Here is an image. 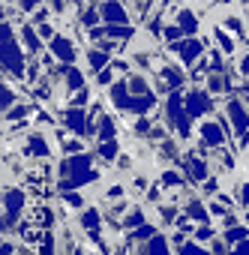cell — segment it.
<instances>
[{
    "label": "cell",
    "instance_id": "14",
    "mask_svg": "<svg viewBox=\"0 0 249 255\" xmlns=\"http://www.w3.org/2000/svg\"><path fill=\"white\" fill-rule=\"evenodd\" d=\"M63 75H66V87H72V90H78V87H84V75H81L78 69H72V66H66V69H63Z\"/></svg>",
    "mask_w": 249,
    "mask_h": 255
},
{
    "label": "cell",
    "instance_id": "6",
    "mask_svg": "<svg viewBox=\"0 0 249 255\" xmlns=\"http://www.w3.org/2000/svg\"><path fill=\"white\" fill-rule=\"evenodd\" d=\"M63 123L69 126L72 132H93V123L87 120V114H84L81 108H72V111H66V114H63Z\"/></svg>",
    "mask_w": 249,
    "mask_h": 255
},
{
    "label": "cell",
    "instance_id": "10",
    "mask_svg": "<svg viewBox=\"0 0 249 255\" xmlns=\"http://www.w3.org/2000/svg\"><path fill=\"white\" fill-rule=\"evenodd\" d=\"M174 24H180L183 36H195V33H198V18H195V12H192V9H177Z\"/></svg>",
    "mask_w": 249,
    "mask_h": 255
},
{
    "label": "cell",
    "instance_id": "16",
    "mask_svg": "<svg viewBox=\"0 0 249 255\" xmlns=\"http://www.w3.org/2000/svg\"><path fill=\"white\" fill-rule=\"evenodd\" d=\"M87 60H90L93 69H105V63H108V51H90Z\"/></svg>",
    "mask_w": 249,
    "mask_h": 255
},
{
    "label": "cell",
    "instance_id": "23",
    "mask_svg": "<svg viewBox=\"0 0 249 255\" xmlns=\"http://www.w3.org/2000/svg\"><path fill=\"white\" fill-rule=\"evenodd\" d=\"M36 30H39V36H45V39H54V36H57V33H54V27H51V24H39V27H36Z\"/></svg>",
    "mask_w": 249,
    "mask_h": 255
},
{
    "label": "cell",
    "instance_id": "29",
    "mask_svg": "<svg viewBox=\"0 0 249 255\" xmlns=\"http://www.w3.org/2000/svg\"><path fill=\"white\" fill-rule=\"evenodd\" d=\"M99 84H111V69H99Z\"/></svg>",
    "mask_w": 249,
    "mask_h": 255
},
{
    "label": "cell",
    "instance_id": "2",
    "mask_svg": "<svg viewBox=\"0 0 249 255\" xmlns=\"http://www.w3.org/2000/svg\"><path fill=\"white\" fill-rule=\"evenodd\" d=\"M60 174H63V189L81 186L84 180L96 177V171L90 168V156H72V159H66L63 168H60Z\"/></svg>",
    "mask_w": 249,
    "mask_h": 255
},
{
    "label": "cell",
    "instance_id": "13",
    "mask_svg": "<svg viewBox=\"0 0 249 255\" xmlns=\"http://www.w3.org/2000/svg\"><path fill=\"white\" fill-rule=\"evenodd\" d=\"M27 153H30V156H45V153H48L45 138H42V135H30V141H27Z\"/></svg>",
    "mask_w": 249,
    "mask_h": 255
},
{
    "label": "cell",
    "instance_id": "31",
    "mask_svg": "<svg viewBox=\"0 0 249 255\" xmlns=\"http://www.w3.org/2000/svg\"><path fill=\"white\" fill-rule=\"evenodd\" d=\"M240 72L249 78V54H243V57H240Z\"/></svg>",
    "mask_w": 249,
    "mask_h": 255
},
{
    "label": "cell",
    "instance_id": "18",
    "mask_svg": "<svg viewBox=\"0 0 249 255\" xmlns=\"http://www.w3.org/2000/svg\"><path fill=\"white\" fill-rule=\"evenodd\" d=\"M186 171H189V174H192L195 180H201V177L207 174V168H204V165H201L198 159H189V162H186Z\"/></svg>",
    "mask_w": 249,
    "mask_h": 255
},
{
    "label": "cell",
    "instance_id": "33",
    "mask_svg": "<svg viewBox=\"0 0 249 255\" xmlns=\"http://www.w3.org/2000/svg\"><path fill=\"white\" fill-rule=\"evenodd\" d=\"M162 180H165V183H180V174H174V171H168V174H165Z\"/></svg>",
    "mask_w": 249,
    "mask_h": 255
},
{
    "label": "cell",
    "instance_id": "9",
    "mask_svg": "<svg viewBox=\"0 0 249 255\" xmlns=\"http://www.w3.org/2000/svg\"><path fill=\"white\" fill-rule=\"evenodd\" d=\"M186 111H189V117H201L204 111H210V99H207V93L192 90V93L186 96Z\"/></svg>",
    "mask_w": 249,
    "mask_h": 255
},
{
    "label": "cell",
    "instance_id": "11",
    "mask_svg": "<svg viewBox=\"0 0 249 255\" xmlns=\"http://www.w3.org/2000/svg\"><path fill=\"white\" fill-rule=\"evenodd\" d=\"M21 39H24V45H27L33 54L42 51V39H39V30H36L33 24H24V27H21Z\"/></svg>",
    "mask_w": 249,
    "mask_h": 255
},
{
    "label": "cell",
    "instance_id": "12",
    "mask_svg": "<svg viewBox=\"0 0 249 255\" xmlns=\"http://www.w3.org/2000/svg\"><path fill=\"white\" fill-rule=\"evenodd\" d=\"M3 201H6V216H18V210H21V192L18 189H6V195H3Z\"/></svg>",
    "mask_w": 249,
    "mask_h": 255
},
{
    "label": "cell",
    "instance_id": "38",
    "mask_svg": "<svg viewBox=\"0 0 249 255\" xmlns=\"http://www.w3.org/2000/svg\"><path fill=\"white\" fill-rule=\"evenodd\" d=\"M246 105H249V93H246Z\"/></svg>",
    "mask_w": 249,
    "mask_h": 255
},
{
    "label": "cell",
    "instance_id": "36",
    "mask_svg": "<svg viewBox=\"0 0 249 255\" xmlns=\"http://www.w3.org/2000/svg\"><path fill=\"white\" fill-rule=\"evenodd\" d=\"M147 234H153V228H138L135 231V237H147Z\"/></svg>",
    "mask_w": 249,
    "mask_h": 255
},
{
    "label": "cell",
    "instance_id": "28",
    "mask_svg": "<svg viewBox=\"0 0 249 255\" xmlns=\"http://www.w3.org/2000/svg\"><path fill=\"white\" fill-rule=\"evenodd\" d=\"M243 237H246L243 228H231V231H228V240H243Z\"/></svg>",
    "mask_w": 249,
    "mask_h": 255
},
{
    "label": "cell",
    "instance_id": "21",
    "mask_svg": "<svg viewBox=\"0 0 249 255\" xmlns=\"http://www.w3.org/2000/svg\"><path fill=\"white\" fill-rule=\"evenodd\" d=\"M150 255H168V249H165V240H162V237H156V240H153Z\"/></svg>",
    "mask_w": 249,
    "mask_h": 255
},
{
    "label": "cell",
    "instance_id": "7",
    "mask_svg": "<svg viewBox=\"0 0 249 255\" xmlns=\"http://www.w3.org/2000/svg\"><path fill=\"white\" fill-rule=\"evenodd\" d=\"M228 117H231V126L237 132H249V114L237 99H228Z\"/></svg>",
    "mask_w": 249,
    "mask_h": 255
},
{
    "label": "cell",
    "instance_id": "17",
    "mask_svg": "<svg viewBox=\"0 0 249 255\" xmlns=\"http://www.w3.org/2000/svg\"><path fill=\"white\" fill-rule=\"evenodd\" d=\"M99 153H102V159H114L117 156V141L114 138H105L102 147H99Z\"/></svg>",
    "mask_w": 249,
    "mask_h": 255
},
{
    "label": "cell",
    "instance_id": "4",
    "mask_svg": "<svg viewBox=\"0 0 249 255\" xmlns=\"http://www.w3.org/2000/svg\"><path fill=\"white\" fill-rule=\"evenodd\" d=\"M225 126H219V123H213V120H204L201 126H198V135H201V141L204 144H210V147H222V141H225Z\"/></svg>",
    "mask_w": 249,
    "mask_h": 255
},
{
    "label": "cell",
    "instance_id": "25",
    "mask_svg": "<svg viewBox=\"0 0 249 255\" xmlns=\"http://www.w3.org/2000/svg\"><path fill=\"white\" fill-rule=\"evenodd\" d=\"M180 255H207L204 249H198V246H192V243H186L183 249H180Z\"/></svg>",
    "mask_w": 249,
    "mask_h": 255
},
{
    "label": "cell",
    "instance_id": "37",
    "mask_svg": "<svg viewBox=\"0 0 249 255\" xmlns=\"http://www.w3.org/2000/svg\"><path fill=\"white\" fill-rule=\"evenodd\" d=\"M243 201L249 204V186H243Z\"/></svg>",
    "mask_w": 249,
    "mask_h": 255
},
{
    "label": "cell",
    "instance_id": "19",
    "mask_svg": "<svg viewBox=\"0 0 249 255\" xmlns=\"http://www.w3.org/2000/svg\"><path fill=\"white\" fill-rule=\"evenodd\" d=\"M222 27H228V30H234V33H240V30H243L237 15H225V18H222Z\"/></svg>",
    "mask_w": 249,
    "mask_h": 255
},
{
    "label": "cell",
    "instance_id": "34",
    "mask_svg": "<svg viewBox=\"0 0 249 255\" xmlns=\"http://www.w3.org/2000/svg\"><path fill=\"white\" fill-rule=\"evenodd\" d=\"M36 3H42V0H21L24 9H36Z\"/></svg>",
    "mask_w": 249,
    "mask_h": 255
},
{
    "label": "cell",
    "instance_id": "24",
    "mask_svg": "<svg viewBox=\"0 0 249 255\" xmlns=\"http://www.w3.org/2000/svg\"><path fill=\"white\" fill-rule=\"evenodd\" d=\"M81 222H84L87 228H96V210H87V213L81 216Z\"/></svg>",
    "mask_w": 249,
    "mask_h": 255
},
{
    "label": "cell",
    "instance_id": "30",
    "mask_svg": "<svg viewBox=\"0 0 249 255\" xmlns=\"http://www.w3.org/2000/svg\"><path fill=\"white\" fill-rule=\"evenodd\" d=\"M141 219H144V213H141V210H132V213H129V225H138Z\"/></svg>",
    "mask_w": 249,
    "mask_h": 255
},
{
    "label": "cell",
    "instance_id": "8",
    "mask_svg": "<svg viewBox=\"0 0 249 255\" xmlns=\"http://www.w3.org/2000/svg\"><path fill=\"white\" fill-rule=\"evenodd\" d=\"M99 12H102V18L108 24H126V9H123L117 0H105V3L99 6Z\"/></svg>",
    "mask_w": 249,
    "mask_h": 255
},
{
    "label": "cell",
    "instance_id": "5",
    "mask_svg": "<svg viewBox=\"0 0 249 255\" xmlns=\"http://www.w3.org/2000/svg\"><path fill=\"white\" fill-rule=\"evenodd\" d=\"M48 48H51V54H54L57 60H63V63H72V60L78 57V54H75V45H72L66 36H60V33L51 39V45H48Z\"/></svg>",
    "mask_w": 249,
    "mask_h": 255
},
{
    "label": "cell",
    "instance_id": "32",
    "mask_svg": "<svg viewBox=\"0 0 249 255\" xmlns=\"http://www.w3.org/2000/svg\"><path fill=\"white\" fill-rule=\"evenodd\" d=\"M234 255H249V240H243V243L234 249Z\"/></svg>",
    "mask_w": 249,
    "mask_h": 255
},
{
    "label": "cell",
    "instance_id": "3",
    "mask_svg": "<svg viewBox=\"0 0 249 255\" xmlns=\"http://www.w3.org/2000/svg\"><path fill=\"white\" fill-rule=\"evenodd\" d=\"M171 51L183 60V63H192V60H198V54L204 51V42L201 39H195V36H180V42H171Z\"/></svg>",
    "mask_w": 249,
    "mask_h": 255
},
{
    "label": "cell",
    "instance_id": "15",
    "mask_svg": "<svg viewBox=\"0 0 249 255\" xmlns=\"http://www.w3.org/2000/svg\"><path fill=\"white\" fill-rule=\"evenodd\" d=\"M216 42H219V48H222L225 54H231V51H234V39H231V36H225V30H222V27H216Z\"/></svg>",
    "mask_w": 249,
    "mask_h": 255
},
{
    "label": "cell",
    "instance_id": "1",
    "mask_svg": "<svg viewBox=\"0 0 249 255\" xmlns=\"http://www.w3.org/2000/svg\"><path fill=\"white\" fill-rule=\"evenodd\" d=\"M0 36H3V75H21L24 72V57H21V48L12 36V27L3 21L0 24Z\"/></svg>",
    "mask_w": 249,
    "mask_h": 255
},
{
    "label": "cell",
    "instance_id": "27",
    "mask_svg": "<svg viewBox=\"0 0 249 255\" xmlns=\"http://www.w3.org/2000/svg\"><path fill=\"white\" fill-rule=\"evenodd\" d=\"M63 147H66V153H78V150H81V141H75V138H72V141H66Z\"/></svg>",
    "mask_w": 249,
    "mask_h": 255
},
{
    "label": "cell",
    "instance_id": "39",
    "mask_svg": "<svg viewBox=\"0 0 249 255\" xmlns=\"http://www.w3.org/2000/svg\"><path fill=\"white\" fill-rule=\"evenodd\" d=\"M246 225H249V216H246Z\"/></svg>",
    "mask_w": 249,
    "mask_h": 255
},
{
    "label": "cell",
    "instance_id": "22",
    "mask_svg": "<svg viewBox=\"0 0 249 255\" xmlns=\"http://www.w3.org/2000/svg\"><path fill=\"white\" fill-rule=\"evenodd\" d=\"M99 132H102V138H108V135H114V123H111L108 117H102V129H99Z\"/></svg>",
    "mask_w": 249,
    "mask_h": 255
},
{
    "label": "cell",
    "instance_id": "26",
    "mask_svg": "<svg viewBox=\"0 0 249 255\" xmlns=\"http://www.w3.org/2000/svg\"><path fill=\"white\" fill-rule=\"evenodd\" d=\"M72 105H75V108H78V105H87V90L75 93V96H72Z\"/></svg>",
    "mask_w": 249,
    "mask_h": 255
},
{
    "label": "cell",
    "instance_id": "20",
    "mask_svg": "<svg viewBox=\"0 0 249 255\" xmlns=\"http://www.w3.org/2000/svg\"><path fill=\"white\" fill-rule=\"evenodd\" d=\"M9 102H15V93L9 90V84H3V99H0V105H3V111H9Z\"/></svg>",
    "mask_w": 249,
    "mask_h": 255
},
{
    "label": "cell",
    "instance_id": "35",
    "mask_svg": "<svg viewBox=\"0 0 249 255\" xmlns=\"http://www.w3.org/2000/svg\"><path fill=\"white\" fill-rule=\"evenodd\" d=\"M66 201H69L72 207H78V204H81V198H78V195H66Z\"/></svg>",
    "mask_w": 249,
    "mask_h": 255
}]
</instances>
